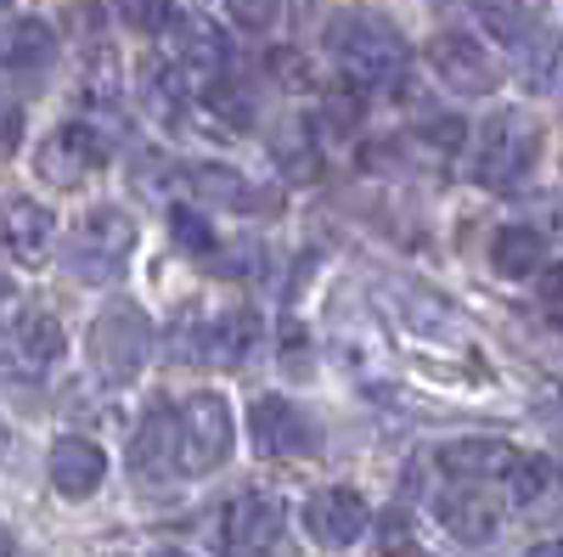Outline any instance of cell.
I'll return each instance as SVG.
<instances>
[{
    "label": "cell",
    "mask_w": 563,
    "mask_h": 557,
    "mask_svg": "<svg viewBox=\"0 0 563 557\" xmlns=\"http://www.w3.org/2000/svg\"><path fill=\"white\" fill-rule=\"evenodd\" d=\"M327 52L339 57V68L355 79V85H389L406 74V34L384 18V12H366V7H350L327 23Z\"/></svg>",
    "instance_id": "cell-1"
},
{
    "label": "cell",
    "mask_w": 563,
    "mask_h": 557,
    "mask_svg": "<svg viewBox=\"0 0 563 557\" xmlns=\"http://www.w3.org/2000/svg\"><path fill=\"white\" fill-rule=\"evenodd\" d=\"M530 158H536V124L519 108H501L479 124L467 175H474V186H485V192H512V186L525 180Z\"/></svg>",
    "instance_id": "cell-2"
},
{
    "label": "cell",
    "mask_w": 563,
    "mask_h": 557,
    "mask_svg": "<svg viewBox=\"0 0 563 557\" xmlns=\"http://www.w3.org/2000/svg\"><path fill=\"white\" fill-rule=\"evenodd\" d=\"M147 355H153V321L141 304L119 299L90 321V366H97L108 383H130L135 371L147 366Z\"/></svg>",
    "instance_id": "cell-3"
},
{
    "label": "cell",
    "mask_w": 563,
    "mask_h": 557,
    "mask_svg": "<svg viewBox=\"0 0 563 557\" xmlns=\"http://www.w3.org/2000/svg\"><path fill=\"white\" fill-rule=\"evenodd\" d=\"M231 405L225 394H192L175 411V461L186 474H214L231 456Z\"/></svg>",
    "instance_id": "cell-4"
},
{
    "label": "cell",
    "mask_w": 563,
    "mask_h": 557,
    "mask_svg": "<svg viewBox=\"0 0 563 557\" xmlns=\"http://www.w3.org/2000/svg\"><path fill=\"white\" fill-rule=\"evenodd\" d=\"M102 169H108V147L90 124H57L34 147V175L45 186H63V192H85Z\"/></svg>",
    "instance_id": "cell-5"
},
{
    "label": "cell",
    "mask_w": 563,
    "mask_h": 557,
    "mask_svg": "<svg viewBox=\"0 0 563 557\" xmlns=\"http://www.w3.org/2000/svg\"><path fill=\"white\" fill-rule=\"evenodd\" d=\"M135 248V225L130 214L119 209H97V214H85L79 231H74V243H68V276H79V282H113L124 254Z\"/></svg>",
    "instance_id": "cell-6"
},
{
    "label": "cell",
    "mask_w": 563,
    "mask_h": 557,
    "mask_svg": "<svg viewBox=\"0 0 563 557\" xmlns=\"http://www.w3.org/2000/svg\"><path fill=\"white\" fill-rule=\"evenodd\" d=\"M249 439L260 456L271 461H310L321 450V428H316V416L299 411L294 400H282V394H260L254 411H249Z\"/></svg>",
    "instance_id": "cell-7"
},
{
    "label": "cell",
    "mask_w": 563,
    "mask_h": 557,
    "mask_svg": "<svg viewBox=\"0 0 563 557\" xmlns=\"http://www.w3.org/2000/svg\"><path fill=\"white\" fill-rule=\"evenodd\" d=\"M429 68L456 90V97H490L496 79H501L496 57L485 52V45H479L474 34H456V29L429 40Z\"/></svg>",
    "instance_id": "cell-8"
},
{
    "label": "cell",
    "mask_w": 563,
    "mask_h": 557,
    "mask_svg": "<svg viewBox=\"0 0 563 557\" xmlns=\"http://www.w3.org/2000/svg\"><path fill=\"white\" fill-rule=\"evenodd\" d=\"M282 519H288V513H282L276 495H265V490L238 495L225 506V524H220L225 557H265L276 546V535H282Z\"/></svg>",
    "instance_id": "cell-9"
},
{
    "label": "cell",
    "mask_w": 563,
    "mask_h": 557,
    "mask_svg": "<svg viewBox=\"0 0 563 557\" xmlns=\"http://www.w3.org/2000/svg\"><path fill=\"white\" fill-rule=\"evenodd\" d=\"M52 237H57V220L45 203H34L29 192H7L0 198V248H7L18 265H40L52 254Z\"/></svg>",
    "instance_id": "cell-10"
},
{
    "label": "cell",
    "mask_w": 563,
    "mask_h": 557,
    "mask_svg": "<svg viewBox=\"0 0 563 557\" xmlns=\"http://www.w3.org/2000/svg\"><path fill=\"white\" fill-rule=\"evenodd\" d=\"M366 524H372V513H366L361 490L333 484V490H316V495L305 501V530H310V541H321V546H355V541L366 535Z\"/></svg>",
    "instance_id": "cell-11"
},
{
    "label": "cell",
    "mask_w": 563,
    "mask_h": 557,
    "mask_svg": "<svg viewBox=\"0 0 563 557\" xmlns=\"http://www.w3.org/2000/svg\"><path fill=\"white\" fill-rule=\"evenodd\" d=\"M108 479V450L97 439H79V434H63L52 445V484L57 495L68 501H85V495H97Z\"/></svg>",
    "instance_id": "cell-12"
},
{
    "label": "cell",
    "mask_w": 563,
    "mask_h": 557,
    "mask_svg": "<svg viewBox=\"0 0 563 557\" xmlns=\"http://www.w3.org/2000/svg\"><path fill=\"white\" fill-rule=\"evenodd\" d=\"M175 468H180V461H175V411H169V405H153L147 416H141L135 439H130V474L147 479V484H158V479H169Z\"/></svg>",
    "instance_id": "cell-13"
},
{
    "label": "cell",
    "mask_w": 563,
    "mask_h": 557,
    "mask_svg": "<svg viewBox=\"0 0 563 557\" xmlns=\"http://www.w3.org/2000/svg\"><path fill=\"white\" fill-rule=\"evenodd\" d=\"M260 349V315L254 310H225L203 327V360L220 371H243Z\"/></svg>",
    "instance_id": "cell-14"
},
{
    "label": "cell",
    "mask_w": 563,
    "mask_h": 557,
    "mask_svg": "<svg viewBox=\"0 0 563 557\" xmlns=\"http://www.w3.org/2000/svg\"><path fill=\"white\" fill-rule=\"evenodd\" d=\"M512 461H519V450H512L507 439H451V445H440V468L462 484L501 479Z\"/></svg>",
    "instance_id": "cell-15"
},
{
    "label": "cell",
    "mask_w": 563,
    "mask_h": 557,
    "mask_svg": "<svg viewBox=\"0 0 563 557\" xmlns=\"http://www.w3.org/2000/svg\"><path fill=\"white\" fill-rule=\"evenodd\" d=\"M63 355V327L45 310H29V315H18L12 327H7V360H12V371H45Z\"/></svg>",
    "instance_id": "cell-16"
},
{
    "label": "cell",
    "mask_w": 563,
    "mask_h": 557,
    "mask_svg": "<svg viewBox=\"0 0 563 557\" xmlns=\"http://www.w3.org/2000/svg\"><path fill=\"white\" fill-rule=\"evenodd\" d=\"M490 270L507 276V282H530V276L547 270V237L536 225H501L490 237Z\"/></svg>",
    "instance_id": "cell-17"
},
{
    "label": "cell",
    "mask_w": 563,
    "mask_h": 557,
    "mask_svg": "<svg viewBox=\"0 0 563 557\" xmlns=\"http://www.w3.org/2000/svg\"><path fill=\"white\" fill-rule=\"evenodd\" d=\"M434 513H440V524H445L456 541H467V546H479V541H490V535H496V501H490L479 484H467V490H445V495L434 501Z\"/></svg>",
    "instance_id": "cell-18"
},
{
    "label": "cell",
    "mask_w": 563,
    "mask_h": 557,
    "mask_svg": "<svg viewBox=\"0 0 563 557\" xmlns=\"http://www.w3.org/2000/svg\"><path fill=\"white\" fill-rule=\"evenodd\" d=\"M186 180H192V192L203 203H220L231 214H260V209H276V198L254 192V186L238 175V169H225V164H198V169H186Z\"/></svg>",
    "instance_id": "cell-19"
},
{
    "label": "cell",
    "mask_w": 563,
    "mask_h": 557,
    "mask_svg": "<svg viewBox=\"0 0 563 557\" xmlns=\"http://www.w3.org/2000/svg\"><path fill=\"white\" fill-rule=\"evenodd\" d=\"M0 63L18 68V74H40V68H52L57 63V34L52 23H40V18H18L7 34H0Z\"/></svg>",
    "instance_id": "cell-20"
},
{
    "label": "cell",
    "mask_w": 563,
    "mask_h": 557,
    "mask_svg": "<svg viewBox=\"0 0 563 557\" xmlns=\"http://www.w3.org/2000/svg\"><path fill=\"white\" fill-rule=\"evenodd\" d=\"M479 18L501 45H530L547 23V0H485Z\"/></svg>",
    "instance_id": "cell-21"
},
{
    "label": "cell",
    "mask_w": 563,
    "mask_h": 557,
    "mask_svg": "<svg viewBox=\"0 0 563 557\" xmlns=\"http://www.w3.org/2000/svg\"><path fill=\"white\" fill-rule=\"evenodd\" d=\"M180 63L192 74H220L225 68V34L214 23H186L180 29Z\"/></svg>",
    "instance_id": "cell-22"
},
{
    "label": "cell",
    "mask_w": 563,
    "mask_h": 557,
    "mask_svg": "<svg viewBox=\"0 0 563 557\" xmlns=\"http://www.w3.org/2000/svg\"><path fill=\"white\" fill-rule=\"evenodd\" d=\"M141 97H147V108H153L158 119H169V124L186 113L180 74H175V68H164V63H147V74H141Z\"/></svg>",
    "instance_id": "cell-23"
},
{
    "label": "cell",
    "mask_w": 563,
    "mask_h": 557,
    "mask_svg": "<svg viewBox=\"0 0 563 557\" xmlns=\"http://www.w3.org/2000/svg\"><path fill=\"white\" fill-rule=\"evenodd\" d=\"M507 479H512V501L536 506V501L552 490V461H547V456H519V461L507 468Z\"/></svg>",
    "instance_id": "cell-24"
},
{
    "label": "cell",
    "mask_w": 563,
    "mask_h": 557,
    "mask_svg": "<svg viewBox=\"0 0 563 557\" xmlns=\"http://www.w3.org/2000/svg\"><path fill=\"white\" fill-rule=\"evenodd\" d=\"M113 7H119V23L135 29V34L175 29V7H169V0H113Z\"/></svg>",
    "instance_id": "cell-25"
},
{
    "label": "cell",
    "mask_w": 563,
    "mask_h": 557,
    "mask_svg": "<svg viewBox=\"0 0 563 557\" xmlns=\"http://www.w3.org/2000/svg\"><path fill=\"white\" fill-rule=\"evenodd\" d=\"M169 231H175V243H180V248H192V254H209V248H214L209 214L192 209V203H175V209H169Z\"/></svg>",
    "instance_id": "cell-26"
},
{
    "label": "cell",
    "mask_w": 563,
    "mask_h": 557,
    "mask_svg": "<svg viewBox=\"0 0 563 557\" xmlns=\"http://www.w3.org/2000/svg\"><path fill=\"white\" fill-rule=\"evenodd\" d=\"M525 85L536 90V97H552V79H558V40L552 34H541L530 52H525Z\"/></svg>",
    "instance_id": "cell-27"
},
{
    "label": "cell",
    "mask_w": 563,
    "mask_h": 557,
    "mask_svg": "<svg viewBox=\"0 0 563 557\" xmlns=\"http://www.w3.org/2000/svg\"><path fill=\"white\" fill-rule=\"evenodd\" d=\"M225 7H231V18H238L249 34H265L276 23V12H282V0H225Z\"/></svg>",
    "instance_id": "cell-28"
},
{
    "label": "cell",
    "mask_w": 563,
    "mask_h": 557,
    "mask_svg": "<svg viewBox=\"0 0 563 557\" xmlns=\"http://www.w3.org/2000/svg\"><path fill=\"white\" fill-rule=\"evenodd\" d=\"M355 119H361V90L355 85L333 90V97H327V124H333V130H355Z\"/></svg>",
    "instance_id": "cell-29"
},
{
    "label": "cell",
    "mask_w": 563,
    "mask_h": 557,
    "mask_svg": "<svg viewBox=\"0 0 563 557\" xmlns=\"http://www.w3.org/2000/svg\"><path fill=\"white\" fill-rule=\"evenodd\" d=\"M23 142V113L18 108H0V158H12Z\"/></svg>",
    "instance_id": "cell-30"
},
{
    "label": "cell",
    "mask_w": 563,
    "mask_h": 557,
    "mask_svg": "<svg viewBox=\"0 0 563 557\" xmlns=\"http://www.w3.org/2000/svg\"><path fill=\"white\" fill-rule=\"evenodd\" d=\"M547 276V288H541V299H547V321L558 327V288H563V270H541Z\"/></svg>",
    "instance_id": "cell-31"
},
{
    "label": "cell",
    "mask_w": 563,
    "mask_h": 557,
    "mask_svg": "<svg viewBox=\"0 0 563 557\" xmlns=\"http://www.w3.org/2000/svg\"><path fill=\"white\" fill-rule=\"evenodd\" d=\"M0 557H18V541H12V530L0 524Z\"/></svg>",
    "instance_id": "cell-32"
},
{
    "label": "cell",
    "mask_w": 563,
    "mask_h": 557,
    "mask_svg": "<svg viewBox=\"0 0 563 557\" xmlns=\"http://www.w3.org/2000/svg\"><path fill=\"white\" fill-rule=\"evenodd\" d=\"M530 557H563V552H558V541H536V546H530Z\"/></svg>",
    "instance_id": "cell-33"
},
{
    "label": "cell",
    "mask_w": 563,
    "mask_h": 557,
    "mask_svg": "<svg viewBox=\"0 0 563 557\" xmlns=\"http://www.w3.org/2000/svg\"><path fill=\"white\" fill-rule=\"evenodd\" d=\"M12 299V282H7V276H0V304H7Z\"/></svg>",
    "instance_id": "cell-34"
},
{
    "label": "cell",
    "mask_w": 563,
    "mask_h": 557,
    "mask_svg": "<svg viewBox=\"0 0 563 557\" xmlns=\"http://www.w3.org/2000/svg\"><path fill=\"white\" fill-rule=\"evenodd\" d=\"M153 557H186V552H175V546H158V552H153Z\"/></svg>",
    "instance_id": "cell-35"
}]
</instances>
